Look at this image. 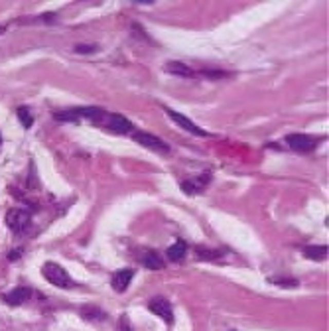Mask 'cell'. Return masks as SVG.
<instances>
[{
	"label": "cell",
	"mask_w": 329,
	"mask_h": 331,
	"mask_svg": "<svg viewBox=\"0 0 329 331\" xmlns=\"http://www.w3.org/2000/svg\"><path fill=\"white\" fill-rule=\"evenodd\" d=\"M2 32H4V28H0V34H2Z\"/></svg>",
	"instance_id": "d4e9b609"
},
{
	"label": "cell",
	"mask_w": 329,
	"mask_h": 331,
	"mask_svg": "<svg viewBox=\"0 0 329 331\" xmlns=\"http://www.w3.org/2000/svg\"><path fill=\"white\" fill-rule=\"evenodd\" d=\"M195 252H197V259L199 260H215V259H219V256H221L217 250H207V248H203V247L197 248Z\"/></svg>",
	"instance_id": "e0dca14e"
},
{
	"label": "cell",
	"mask_w": 329,
	"mask_h": 331,
	"mask_svg": "<svg viewBox=\"0 0 329 331\" xmlns=\"http://www.w3.org/2000/svg\"><path fill=\"white\" fill-rule=\"evenodd\" d=\"M30 213L26 211V209H12V211H8V215H6V225L10 227L14 233H20V231H24L28 225H30Z\"/></svg>",
	"instance_id": "5b68a950"
},
{
	"label": "cell",
	"mask_w": 329,
	"mask_h": 331,
	"mask_svg": "<svg viewBox=\"0 0 329 331\" xmlns=\"http://www.w3.org/2000/svg\"><path fill=\"white\" fill-rule=\"evenodd\" d=\"M307 259L312 260H325L327 259V245H319V247H307L304 250Z\"/></svg>",
	"instance_id": "7c38bea8"
},
{
	"label": "cell",
	"mask_w": 329,
	"mask_h": 331,
	"mask_svg": "<svg viewBox=\"0 0 329 331\" xmlns=\"http://www.w3.org/2000/svg\"><path fill=\"white\" fill-rule=\"evenodd\" d=\"M79 115H81V118H89L91 122H99L105 113L99 106H85V108H79Z\"/></svg>",
	"instance_id": "4fadbf2b"
},
{
	"label": "cell",
	"mask_w": 329,
	"mask_h": 331,
	"mask_svg": "<svg viewBox=\"0 0 329 331\" xmlns=\"http://www.w3.org/2000/svg\"><path fill=\"white\" fill-rule=\"evenodd\" d=\"M148 309L156 314L158 318H162L166 323H174V309L170 306V302L166 298H152L148 302Z\"/></svg>",
	"instance_id": "3957f363"
},
{
	"label": "cell",
	"mask_w": 329,
	"mask_h": 331,
	"mask_svg": "<svg viewBox=\"0 0 329 331\" xmlns=\"http://www.w3.org/2000/svg\"><path fill=\"white\" fill-rule=\"evenodd\" d=\"M118 331H132V327H130V321L126 316H122L120 318V321H118Z\"/></svg>",
	"instance_id": "44dd1931"
},
{
	"label": "cell",
	"mask_w": 329,
	"mask_h": 331,
	"mask_svg": "<svg viewBox=\"0 0 329 331\" xmlns=\"http://www.w3.org/2000/svg\"><path fill=\"white\" fill-rule=\"evenodd\" d=\"M30 298V290L26 288V286H18V288H14L10 294L4 296V300H6V304H10V306H20L22 302H26Z\"/></svg>",
	"instance_id": "9c48e42d"
},
{
	"label": "cell",
	"mask_w": 329,
	"mask_h": 331,
	"mask_svg": "<svg viewBox=\"0 0 329 331\" xmlns=\"http://www.w3.org/2000/svg\"><path fill=\"white\" fill-rule=\"evenodd\" d=\"M18 256H20V250H12L10 254H8V259H10V260H16Z\"/></svg>",
	"instance_id": "cb8c5ba5"
},
{
	"label": "cell",
	"mask_w": 329,
	"mask_h": 331,
	"mask_svg": "<svg viewBox=\"0 0 329 331\" xmlns=\"http://www.w3.org/2000/svg\"><path fill=\"white\" fill-rule=\"evenodd\" d=\"M203 75H207V77H225V73H221V71H203Z\"/></svg>",
	"instance_id": "603a6c76"
},
{
	"label": "cell",
	"mask_w": 329,
	"mask_h": 331,
	"mask_svg": "<svg viewBox=\"0 0 329 331\" xmlns=\"http://www.w3.org/2000/svg\"><path fill=\"white\" fill-rule=\"evenodd\" d=\"M186 250H188V247H186V243L184 241H177V243H174L172 247L168 248V259L172 260V262H179V260L186 256Z\"/></svg>",
	"instance_id": "8fae6325"
},
{
	"label": "cell",
	"mask_w": 329,
	"mask_h": 331,
	"mask_svg": "<svg viewBox=\"0 0 329 331\" xmlns=\"http://www.w3.org/2000/svg\"><path fill=\"white\" fill-rule=\"evenodd\" d=\"M75 51H79V53H87V51H95V46H77V47H75Z\"/></svg>",
	"instance_id": "7402d4cb"
},
{
	"label": "cell",
	"mask_w": 329,
	"mask_h": 331,
	"mask_svg": "<svg viewBox=\"0 0 329 331\" xmlns=\"http://www.w3.org/2000/svg\"><path fill=\"white\" fill-rule=\"evenodd\" d=\"M132 140L136 142V144H140V146H144V148H148V150H154V152H168L170 150V146L166 144L164 140H160L158 136H154V134H150V132H134L132 134Z\"/></svg>",
	"instance_id": "7a4b0ae2"
},
{
	"label": "cell",
	"mask_w": 329,
	"mask_h": 331,
	"mask_svg": "<svg viewBox=\"0 0 329 331\" xmlns=\"http://www.w3.org/2000/svg\"><path fill=\"white\" fill-rule=\"evenodd\" d=\"M286 142L290 144V148L296 150V152H309L316 148V138L309 136V134H288L286 136Z\"/></svg>",
	"instance_id": "277c9868"
},
{
	"label": "cell",
	"mask_w": 329,
	"mask_h": 331,
	"mask_svg": "<svg viewBox=\"0 0 329 331\" xmlns=\"http://www.w3.org/2000/svg\"><path fill=\"white\" fill-rule=\"evenodd\" d=\"M42 274L46 276V280L58 288H71V280L67 276V272L63 270L59 264L56 262H46L44 268H42Z\"/></svg>",
	"instance_id": "6da1fadb"
},
{
	"label": "cell",
	"mask_w": 329,
	"mask_h": 331,
	"mask_svg": "<svg viewBox=\"0 0 329 331\" xmlns=\"http://www.w3.org/2000/svg\"><path fill=\"white\" fill-rule=\"evenodd\" d=\"M0 144H2V136H0Z\"/></svg>",
	"instance_id": "484cf974"
},
{
	"label": "cell",
	"mask_w": 329,
	"mask_h": 331,
	"mask_svg": "<svg viewBox=\"0 0 329 331\" xmlns=\"http://www.w3.org/2000/svg\"><path fill=\"white\" fill-rule=\"evenodd\" d=\"M79 118H81L79 108H67V111L56 113V120H61V122H77Z\"/></svg>",
	"instance_id": "9a60e30c"
},
{
	"label": "cell",
	"mask_w": 329,
	"mask_h": 331,
	"mask_svg": "<svg viewBox=\"0 0 329 331\" xmlns=\"http://www.w3.org/2000/svg\"><path fill=\"white\" fill-rule=\"evenodd\" d=\"M166 71L172 73V75H179V77H193V75H195L191 67H188L186 63H179V61H170V63H166Z\"/></svg>",
	"instance_id": "30bf717a"
},
{
	"label": "cell",
	"mask_w": 329,
	"mask_h": 331,
	"mask_svg": "<svg viewBox=\"0 0 329 331\" xmlns=\"http://www.w3.org/2000/svg\"><path fill=\"white\" fill-rule=\"evenodd\" d=\"M106 126L113 132H117V134H129L130 130H132V122H130L129 118L120 117V115H108Z\"/></svg>",
	"instance_id": "52a82bcc"
},
{
	"label": "cell",
	"mask_w": 329,
	"mask_h": 331,
	"mask_svg": "<svg viewBox=\"0 0 329 331\" xmlns=\"http://www.w3.org/2000/svg\"><path fill=\"white\" fill-rule=\"evenodd\" d=\"M142 262H144V266H146L148 270H162V268H164V260L160 259L158 254H154V252H148Z\"/></svg>",
	"instance_id": "5bb4252c"
},
{
	"label": "cell",
	"mask_w": 329,
	"mask_h": 331,
	"mask_svg": "<svg viewBox=\"0 0 329 331\" xmlns=\"http://www.w3.org/2000/svg\"><path fill=\"white\" fill-rule=\"evenodd\" d=\"M132 276H134V270H132V268L118 270L117 274L113 276V290H115V292H124V290L129 288Z\"/></svg>",
	"instance_id": "ba28073f"
},
{
	"label": "cell",
	"mask_w": 329,
	"mask_h": 331,
	"mask_svg": "<svg viewBox=\"0 0 329 331\" xmlns=\"http://www.w3.org/2000/svg\"><path fill=\"white\" fill-rule=\"evenodd\" d=\"M181 189H184L186 193H189V195H193V193H197L201 188L197 183H193V181H184V183H181Z\"/></svg>",
	"instance_id": "d6986e66"
},
{
	"label": "cell",
	"mask_w": 329,
	"mask_h": 331,
	"mask_svg": "<svg viewBox=\"0 0 329 331\" xmlns=\"http://www.w3.org/2000/svg\"><path fill=\"white\" fill-rule=\"evenodd\" d=\"M18 118H20V122H22L24 128H30V126L34 124V118H32V115H30V111H28V108H24V106L18 108Z\"/></svg>",
	"instance_id": "2e32d148"
},
{
	"label": "cell",
	"mask_w": 329,
	"mask_h": 331,
	"mask_svg": "<svg viewBox=\"0 0 329 331\" xmlns=\"http://www.w3.org/2000/svg\"><path fill=\"white\" fill-rule=\"evenodd\" d=\"M166 113H168V117L172 118L176 124H179L184 130H188V132H191V134H195V136H207V132L203 128H199L195 122H191L188 117H184V115H179V113H176V111H172V108H166Z\"/></svg>",
	"instance_id": "8992f818"
},
{
	"label": "cell",
	"mask_w": 329,
	"mask_h": 331,
	"mask_svg": "<svg viewBox=\"0 0 329 331\" xmlns=\"http://www.w3.org/2000/svg\"><path fill=\"white\" fill-rule=\"evenodd\" d=\"M270 282L284 286V288H296L298 286V280H292V278H270Z\"/></svg>",
	"instance_id": "ac0fdd59"
},
{
	"label": "cell",
	"mask_w": 329,
	"mask_h": 331,
	"mask_svg": "<svg viewBox=\"0 0 329 331\" xmlns=\"http://www.w3.org/2000/svg\"><path fill=\"white\" fill-rule=\"evenodd\" d=\"M81 314L85 319H89V316H97V319L103 318V311H99V309H95V307H83Z\"/></svg>",
	"instance_id": "ffe728a7"
}]
</instances>
